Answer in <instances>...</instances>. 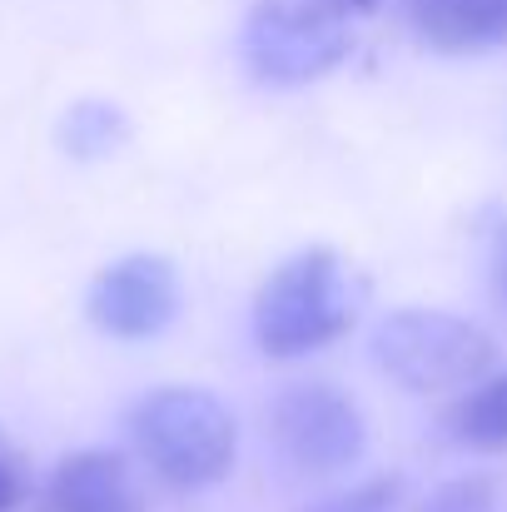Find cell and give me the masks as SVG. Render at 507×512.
<instances>
[{"instance_id":"cell-1","label":"cell","mask_w":507,"mask_h":512,"mask_svg":"<svg viewBox=\"0 0 507 512\" xmlns=\"http://www.w3.org/2000/svg\"><path fill=\"white\" fill-rule=\"evenodd\" d=\"M130 443L169 488H214L234 473L239 428L234 413L204 388H155L145 393L130 418Z\"/></svg>"},{"instance_id":"cell-2","label":"cell","mask_w":507,"mask_h":512,"mask_svg":"<svg viewBox=\"0 0 507 512\" xmlns=\"http://www.w3.org/2000/svg\"><path fill=\"white\" fill-rule=\"evenodd\" d=\"M358 294L343 274L334 249L314 244L289 254L269 269V279L254 294V343L269 358H304L319 353L353 329Z\"/></svg>"},{"instance_id":"cell-3","label":"cell","mask_w":507,"mask_h":512,"mask_svg":"<svg viewBox=\"0 0 507 512\" xmlns=\"http://www.w3.org/2000/svg\"><path fill=\"white\" fill-rule=\"evenodd\" d=\"M373 358L408 393H443L483 383L498 358V343L473 319L443 309H398L373 329Z\"/></svg>"},{"instance_id":"cell-4","label":"cell","mask_w":507,"mask_h":512,"mask_svg":"<svg viewBox=\"0 0 507 512\" xmlns=\"http://www.w3.org/2000/svg\"><path fill=\"white\" fill-rule=\"evenodd\" d=\"M343 20L348 15H338L319 0H259L244 20L239 55L249 75L274 90L324 80L353 50V35Z\"/></svg>"},{"instance_id":"cell-5","label":"cell","mask_w":507,"mask_h":512,"mask_svg":"<svg viewBox=\"0 0 507 512\" xmlns=\"http://www.w3.org/2000/svg\"><path fill=\"white\" fill-rule=\"evenodd\" d=\"M269 438L294 473H343L363 458L368 423L343 388L314 378L289 383L269 403Z\"/></svg>"},{"instance_id":"cell-6","label":"cell","mask_w":507,"mask_h":512,"mask_svg":"<svg viewBox=\"0 0 507 512\" xmlns=\"http://www.w3.org/2000/svg\"><path fill=\"white\" fill-rule=\"evenodd\" d=\"M179 314V274L165 254H125L105 264L85 294V319L120 343L165 334Z\"/></svg>"},{"instance_id":"cell-7","label":"cell","mask_w":507,"mask_h":512,"mask_svg":"<svg viewBox=\"0 0 507 512\" xmlns=\"http://www.w3.org/2000/svg\"><path fill=\"white\" fill-rule=\"evenodd\" d=\"M45 512H150L140 473L115 448L65 453L45 483Z\"/></svg>"},{"instance_id":"cell-8","label":"cell","mask_w":507,"mask_h":512,"mask_svg":"<svg viewBox=\"0 0 507 512\" xmlns=\"http://www.w3.org/2000/svg\"><path fill=\"white\" fill-rule=\"evenodd\" d=\"M408 20L443 55L507 45V0H408Z\"/></svg>"},{"instance_id":"cell-9","label":"cell","mask_w":507,"mask_h":512,"mask_svg":"<svg viewBox=\"0 0 507 512\" xmlns=\"http://www.w3.org/2000/svg\"><path fill=\"white\" fill-rule=\"evenodd\" d=\"M448 438L468 453H507V373L473 383L453 403Z\"/></svg>"},{"instance_id":"cell-10","label":"cell","mask_w":507,"mask_h":512,"mask_svg":"<svg viewBox=\"0 0 507 512\" xmlns=\"http://www.w3.org/2000/svg\"><path fill=\"white\" fill-rule=\"evenodd\" d=\"M125 140H130V120H125V110L110 105V100H80V105H70L65 120H60V145H65V155H75V160H105V155H115Z\"/></svg>"},{"instance_id":"cell-11","label":"cell","mask_w":507,"mask_h":512,"mask_svg":"<svg viewBox=\"0 0 507 512\" xmlns=\"http://www.w3.org/2000/svg\"><path fill=\"white\" fill-rule=\"evenodd\" d=\"M398 498H403V483L398 478H368V483H353L343 493H329V498H319V503H309V508H299V512H393Z\"/></svg>"},{"instance_id":"cell-12","label":"cell","mask_w":507,"mask_h":512,"mask_svg":"<svg viewBox=\"0 0 507 512\" xmlns=\"http://www.w3.org/2000/svg\"><path fill=\"white\" fill-rule=\"evenodd\" d=\"M413 512H498V488L488 478H453L433 488Z\"/></svg>"},{"instance_id":"cell-13","label":"cell","mask_w":507,"mask_h":512,"mask_svg":"<svg viewBox=\"0 0 507 512\" xmlns=\"http://www.w3.org/2000/svg\"><path fill=\"white\" fill-rule=\"evenodd\" d=\"M25 498H30V458L0 428V512H15Z\"/></svg>"},{"instance_id":"cell-14","label":"cell","mask_w":507,"mask_h":512,"mask_svg":"<svg viewBox=\"0 0 507 512\" xmlns=\"http://www.w3.org/2000/svg\"><path fill=\"white\" fill-rule=\"evenodd\" d=\"M319 5H329V10H338V15H358V10H373L378 0H319Z\"/></svg>"},{"instance_id":"cell-15","label":"cell","mask_w":507,"mask_h":512,"mask_svg":"<svg viewBox=\"0 0 507 512\" xmlns=\"http://www.w3.org/2000/svg\"><path fill=\"white\" fill-rule=\"evenodd\" d=\"M503 289H507V244H503Z\"/></svg>"}]
</instances>
